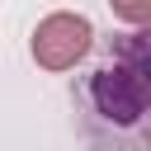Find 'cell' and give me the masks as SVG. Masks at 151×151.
Wrapping results in <instances>:
<instances>
[{
  "label": "cell",
  "mask_w": 151,
  "mask_h": 151,
  "mask_svg": "<svg viewBox=\"0 0 151 151\" xmlns=\"http://www.w3.org/2000/svg\"><path fill=\"white\" fill-rule=\"evenodd\" d=\"M90 47H94V24L85 14H76V9L42 14L33 38H28V52H33V61L42 71H71V66H80L90 57Z\"/></svg>",
  "instance_id": "1"
},
{
  "label": "cell",
  "mask_w": 151,
  "mask_h": 151,
  "mask_svg": "<svg viewBox=\"0 0 151 151\" xmlns=\"http://www.w3.org/2000/svg\"><path fill=\"white\" fill-rule=\"evenodd\" d=\"M109 9L132 28H151V0H109Z\"/></svg>",
  "instance_id": "2"
}]
</instances>
